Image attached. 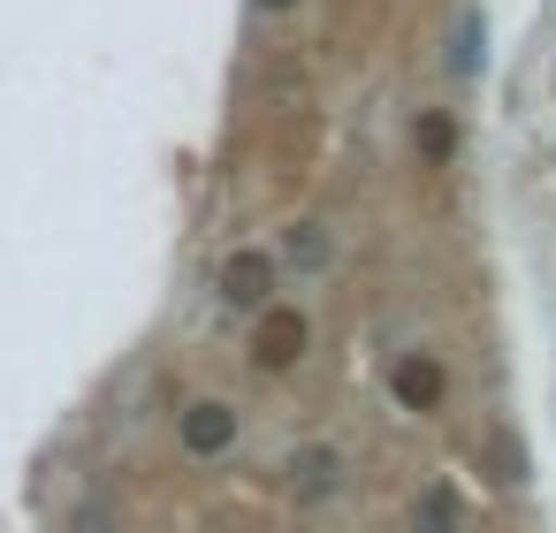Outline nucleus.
Segmentation results:
<instances>
[{"label": "nucleus", "instance_id": "4", "mask_svg": "<svg viewBox=\"0 0 556 533\" xmlns=\"http://www.w3.org/2000/svg\"><path fill=\"white\" fill-rule=\"evenodd\" d=\"M336 480H343V465H336V449H298V457H290V487H298L305 503H320V495H336Z\"/></svg>", "mask_w": 556, "mask_h": 533}, {"label": "nucleus", "instance_id": "9", "mask_svg": "<svg viewBox=\"0 0 556 533\" xmlns=\"http://www.w3.org/2000/svg\"><path fill=\"white\" fill-rule=\"evenodd\" d=\"M267 9H282V0H267Z\"/></svg>", "mask_w": 556, "mask_h": 533}, {"label": "nucleus", "instance_id": "8", "mask_svg": "<svg viewBox=\"0 0 556 533\" xmlns=\"http://www.w3.org/2000/svg\"><path fill=\"white\" fill-rule=\"evenodd\" d=\"M427 518H434V525H442V518H457V495H450V487H434V495H427Z\"/></svg>", "mask_w": 556, "mask_h": 533}, {"label": "nucleus", "instance_id": "2", "mask_svg": "<svg viewBox=\"0 0 556 533\" xmlns=\"http://www.w3.org/2000/svg\"><path fill=\"white\" fill-rule=\"evenodd\" d=\"M267 290H275V259L267 252H237L222 267V297L229 305H267Z\"/></svg>", "mask_w": 556, "mask_h": 533}, {"label": "nucleus", "instance_id": "5", "mask_svg": "<svg viewBox=\"0 0 556 533\" xmlns=\"http://www.w3.org/2000/svg\"><path fill=\"white\" fill-rule=\"evenodd\" d=\"M389 381H396V396H404L412 411H434V404H442V373H434V358H404Z\"/></svg>", "mask_w": 556, "mask_h": 533}, {"label": "nucleus", "instance_id": "3", "mask_svg": "<svg viewBox=\"0 0 556 533\" xmlns=\"http://www.w3.org/2000/svg\"><path fill=\"white\" fill-rule=\"evenodd\" d=\"M298 351H305V320L290 305H267V320H260V366H290Z\"/></svg>", "mask_w": 556, "mask_h": 533}, {"label": "nucleus", "instance_id": "6", "mask_svg": "<svg viewBox=\"0 0 556 533\" xmlns=\"http://www.w3.org/2000/svg\"><path fill=\"white\" fill-rule=\"evenodd\" d=\"M419 145H427V161H442V153H457V130H450V123L434 115V123L419 130Z\"/></svg>", "mask_w": 556, "mask_h": 533}, {"label": "nucleus", "instance_id": "7", "mask_svg": "<svg viewBox=\"0 0 556 533\" xmlns=\"http://www.w3.org/2000/svg\"><path fill=\"white\" fill-rule=\"evenodd\" d=\"M457 69H480V24L465 16V31H457Z\"/></svg>", "mask_w": 556, "mask_h": 533}, {"label": "nucleus", "instance_id": "1", "mask_svg": "<svg viewBox=\"0 0 556 533\" xmlns=\"http://www.w3.org/2000/svg\"><path fill=\"white\" fill-rule=\"evenodd\" d=\"M229 442H237V411H229V404L206 396V404L184 411V449H191V457H222Z\"/></svg>", "mask_w": 556, "mask_h": 533}]
</instances>
